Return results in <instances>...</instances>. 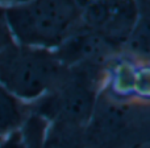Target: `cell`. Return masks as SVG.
<instances>
[{
  "label": "cell",
  "instance_id": "cell-1",
  "mask_svg": "<svg viewBox=\"0 0 150 148\" xmlns=\"http://www.w3.org/2000/svg\"><path fill=\"white\" fill-rule=\"evenodd\" d=\"M107 69L70 68L54 89L29 104L50 128L83 134L105 82Z\"/></svg>",
  "mask_w": 150,
  "mask_h": 148
},
{
  "label": "cell",
  "instance_id": "cell-2",
  "mask_svg": "<svg viewBox=\"0 0 150 148\" xmlns=\"http://www.w3.org/2000/svg\"><path fill=\"white\" fill-rule=\"evenodd\" d=\"M4 8L16 44L54 50L82 24L78 0H29Z\"/></svg>",
  "mask_w": 150,
  "mask_h": 148
},
{
  "label": "cell",
  "instance_id": "cell-3",
  "mask_svg": "<svg viewBox=\"0 0 150 148\" xmlns=\"http://www.w3.org/2000/svg\"><path fill=\"white\" fill-rule=\"evenodd\" d=\"M149 138V102L119 101L101 89L83 132V148H141Z\"/></svg>",
  "mask_w": 150,
  "mask_h": 148
},
{
  "label": "cell",
  "instance_id": "cell-4",
  "mask_svg": "<svg viewBox=\"0 0 150 148\" xmlns=\"http://www.w3.org/2000/svg\"><path fill=\"white\" fill-rule=\"evenodd\" d=\"M66 70L54 50L13 42L0 52V86L24 103L49 93Z\"/></svg>",
  "mask_w": 150,
  "mask_h": 148
},
{
  "label": "cell",
  "instance_id": "cell-5",
  "mask_svg": "<svg viewBox=\"0 0 150 148\" xmlns=\"http://www.w3.org/2000/svg\"><path fill=\"white\" fill-rule=\"evenodd\" d=\"M140 17L137 0H93L82 7V24L121 52Z\"/></svg>",
  "mask_w": 150,
  "mask_h": 148
},
{
  "label": "cell",
  "instance_id": "cell-6",
  "mask_svg": "<svg viewBox=\"0 0 150 148\" xmlns=\"http://www.w3.org/2000/svg\"><path fill=\"white\" fill-rule=\"evenodd\" d=\"M54 53L66 69H107L108 64L119 54L120 50L99 33L80 24L57 49H54Z\"/></svg>",
  "mask_w": 150,
  "mask_h": 148
},
{
  "label": "cell",
  "instance_id": "cell-7",
  "mask_svg": "<svg viewBox=\"0 0 150 148\" xmlns=\"http://www.w3.org/2000/svg\"><path fill=\"white\" fill-rule=\"evenodd\" d=\"M148 64L120 52L107 66L103 90L119 101L149 102Z\"/></svg>",
  "mask_w": 150,
  "mask_h": 148
},
{
  "label": "cell",
  "instance_id": "cell-8",
  "mask_svg": "<svg viewBox=\"0 0 150 148\" xmlns=\"http://www.w3.org/2000/svg\"><path fill=\"white\" fill-rule=\"evenodd\" d=\"M28 115V103L21 102L0 86V139L20 130Z\"/></svg>",
  "mask_w": 150,
  "mask_h": 148
},
{
  "label": "cell",
  "instance_id": "cell-9",
  "mask_svg": "<svg viewBox=\"0 0 150 148\" xmlns=\"http://www.w3.org/2000/svg\"><path fill=\"white\" fill-rule=\"evenodd\" d=\"M47 127L49 123L44 118L29 110V115L20 128L26 148H44Z\"/></svg>",
  "mask_w": 150,
  "mask_h": 148
},
{
  "label": "cell",
  "instance_id": "cell-10",
  "mask_svg": "<svg viewBox=\"0 0 150 148\" xmlns=\"http://www.w3.org/2000/svg\"><path fill=\"white\" fill-rule=\"evenodd\" d=\"M44 148H83V135L63 132L47 127Z\"/></svg>",
  "mask_w": 150,
  "mask_h": 148
},
{
  "label": "cell",
  "instance_id": "cell-11",
  "mask_svg": "<svg viewBox=\"0 0 150 148\" xmlns=\"http://www.w3.org/2000/svg\"><path fill=\"white\" fill-rule=\"evenodd\" d=\"M13 37L11 34V31L8 28L7 20L4 16V8L0 5V52L4 50L7 46L13 44Z\"/></svg>",
  "mask_w": 150,
  "mask_h": 148
},
{
  "label": "cell",
  "instance_id": "cell-12",
  "mask_svg": "<svg viewBox=\"0 0 150 148\" xmlns=\"http://www.w3.org/2000/svg\"><path fill=\"white\" fill-rule=\"evenodd\" d=\"M0 148H26L21 131L16 130L0 139Z\"/></svg>",
  "mask_w": 150,
  "mask_h": 148
},
{
  "label": "cell",
  "instance_id": "cell-13",
  "mask_svg": "<svg viewBox=\"0 0 150 148\" xmlns=\"http://www.w3.org/2000/svg\"><path fill=\"white\" fill-rule=\"evenodd\" d=\"M29 0H0V5L1 7H9V5H17V4H23L26 3Z\"/></svg>",
  "mask_w": 150,
  "mask_h": 148
},
{
  "label": "cell",
  "instance_id": "cell-14",
  "mask_svg": "<svg viewBox=\"0 0 150 148\" xmlns=\"http://www.w3.org/2000/svg\"><path fill=\"white\" fill-rule=\"evenodd\" d=\"M79 1V4H80V7H83V5H86V4H88V3H91V1H93V0H78Z\"/></svg>",
  "mask_w": 150,
  "mask_h": 148
}]
</instances>
